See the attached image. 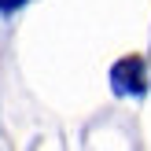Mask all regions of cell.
<instances>
[{
    "mask_svg": "<svg viewBox=\"0 0 151 151\" xmlns=\"http://www.w3.org/2000/svg\"><path fill=\"white\" fill-rule=\"evenodd\" d=\"M26 0H0V11H15V7H22Z\"/></svg>",
    "mask_w": 151,
    "mask_h": 151,
    "instance_id": "2",
    "label": "cell"
},
{
    "mask_svg": "<svg viewBox=\"0 0 151 151\" xmlns=\"http://www.w3.org/2000/svg\"><path fill=\"white\" fill-rule=\"evenodd\" d=\"M111 81H114L118 96H140L144 92V63L140 59H122L111 74Z\"/></svg>",
    "mask_w": 151,
    "mask_h": 151,
    "instance_id": "1",
    "label": "cell"
}]
</instances>
